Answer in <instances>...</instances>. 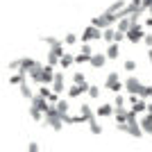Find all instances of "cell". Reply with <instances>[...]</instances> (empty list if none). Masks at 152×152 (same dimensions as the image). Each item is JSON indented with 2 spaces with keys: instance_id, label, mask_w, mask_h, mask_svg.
I'll use <instances>...</instances> for the list:
<instances>
[{
  "instance_id": "cell-1",
  "label": "cell",
  "mask_w": 152,
  "mask_h": 152,
  "mask_svg": "<svg viewBox=\"0 0 152 152\" xmlns=\"http://www.w3.org/2000/svg\"><path fill=\"white\" fill-rule=\"evenodd\" d=\"M114 23H118V16H116V14H109V12H102L100 16H93V20H91V25L100 27V30L114 27Z\"/></svg>"
},
{
  "instance_id": "cell-2",
  "label": "cell",
  "mask_w": 152,
  "mask_h": 152,
  "mask_svg": "<svg viewBox=\"0 0 152 152\" xmlns=\"http://www.w3.org/2000/svg\"><path fill=\"white\" fill-rule=\"evenodd\" d=\"M39 61L32 57H20V59H14V61H9V70H30V68H37Z\"/></svg>"
},
{
  "instance_id": "cell-3",
  "label": "cell",
  "mask_w": 152,
  "mask_h": 152,
  "mask_svg": "<svg viewBox=\"0 0 152 152\" xmlns=\"http://www.w3.org/2000/svg\"><path fill=\"white\" fill-rule=\"evenodd\" d=\"M123 84H125V91H127L129 95H136V98H141V95H143V89H145V84H141V82H139V77L129 75Z\"/></svg>"
},
{
  "instance_id": "cell-4",
  "label": "cell",
  "mask_w": 152,
  "mask_h": 152,
  "mask_svg": "<svg viewBox=\"0 0 152 152\" xmlns=\"http://www.w3.org/2000/svg\"><path fill=\"white\" fill-rule=\"evenodd\" d=\"M43 118H45V125H50L52 129H55V132H59V129L64 127V121H61V116H59V111H57L55 107H50V109H48Z\"/></svg>"
},
{
  "instance_id": "cell-5",
  "label": "cell",
  "mask_w": 152,
  "mask_h": 152,
  "mask_svg": "<svg viewBox=\"0 0 152 152\" xmlns=\"http://www.w3.org/2000/svg\"><path fill=\"white\" fill-rule=\"evenodd\" d=\"M127 134L134 136V139H141V136H143V129H141V125H139V118H136V114H134L132 109H129V116H127Z\"/></svg>"
},
{
  "instance_id": "cell-6",
  "label": "cell",
  "mask_w": 152,
  "mask_h": 152,
  "mask_svg": "<svg viewBox=\"0 0 152 152\" xmlns=\"http://www.w3.org/2000/svg\"><path fill=\"white\" fill-rule=\"evenodd\" d=\"M55 73L57 70L52 68V66H41V70H39V82H41V86H50L52 84V80H55Z\"/></svg>"
},
{
  "instance_id": "cell-7",
  "label": "cell",
  "mask_w": 152,
  "mask_h": 152,
  "mask_svg": "<svg viewBox=\"0 0 152 152\" xmlns=\"http://www.w3.org/2000/svg\"><path fill=\"white\" fill-rule=\"evenodd\" d=\"M100 39H102V30H100V27H95V25L84 27V32H82V43H91V41H100Z\"/></svg>"
},
{
  "instance_id": "cell-8",
  "label": "cell",
  "mask_w": 152,
  "mask_h": 152,
  "mask_svg": "<svg viewBox=\"0 0 152 152\" xmlns=\"http://www.w3.org/2000/svg\"><path fill=\"white\" fill-rule=\"evenodd\" d=\"M143 37H145V32H143V25H132L129 27V32L125 34L127 41H132V43H139V41H143Z\"/></svg>"
},
{
  "instance_id": "cell-9",
  "label": "cell",
  "mask_w": 152,
  "mask_h": 152,
  "mask_svg": "<svg viewBox=\"0 0 152 152\" xmlns=\"http://www.w3.org/2000/svg\"><path fill=\"white\" fill-rule=\"evenodd\" d=\"M129 104H132V111H134L136 116H139V114H145V111H148V102L143 100V98L129 95Z\"/></svg>"
},
{
  "instance_id": "cell-10",
  "label": "cell",
  "mask_w": 152,
  "mask_h": 152,
  "mask_svg": "<svg viewBox=\"0 0 152 152\" xmlns=\"http://www.w3.org/2000/svg\"><path fill=\"white\" fill-rule=\"evenodd\" d=\"M50 89H52V93H57V95L64 93V73H59V70L55 73V80H52Z\"/></svg>"
},
{
  "instance_id": "cell-11",
  "label": "cell",
  "mask_w": 152,
  "mask_h": 152,
  "mask_svg": "<svg viewBox=\"0 0 152 152\" xmlns=\"http://www.w3.org/2000/svg\"><path fill=\"white\" fill-rule=\"evenodd\" d=\"M32 107H37L39 111L45 116V111L50 109V102L45 100V98H41V95H34V98H32Z\"/></svg>"
},
{
  "instance_id": "cell-12",
  "label": "cell",
  "mask_w": 152,
  "mask_h": 152,
  "mask_svg": "<svg viewBox=\"0 0 152 152\" xmlns=\"http://www.w3.org/2000/svg\"><path fill=\"white\" fill-rule=\"evenodd\" d=\"M89 86H91V84H80V86H77V84H73V86L68 89V98L73 100V98H80L82 93H89Z\"/></svg>"
},
{
  "instance_id": "cell-13",
  "label": "cell",
  "mask_w": 152,
  "mask_h": 152,
  "mask_svg": "<svg viewBox=\"0 0 152 152\" xmlns=\"http://www.w3.org/2000/svg\"><path fill=\"white\" fill-rule=\"evenodd\" d=\"M139 125H141V129H143V134H150L152 136V114H143L139 118Z\"/></svg>"
},
{
  "instance_id": "cell-14",
  "label": "cell",
  "mask_w": 152,
  "mask_h": 152,
  "mask_svg": "<svg viewBox=\"0 0 152 152\" xmlns=\"http://www.w3.org/2000/svg\"><path fill=\"white\" fill-rule=\"evenodd\" d=\"M91 68H102L104 64H107V55H102V52H93V57H91Z\"/></svg>"
},
{
  "instance_id": "cell-15",
  "label": "cell",
  "mask_w": 152,
  "mask_h": 152,
  "mask_svg": "<svg viewBox=\"0 0 152 152\" xmlns=\"http://www.w3.org/2000/svg\"><path fill=\"white\" fill-rule=\"evenodd\" d=\"M77 116L82 118V123H84V121L89 123L91 118H95V111L91 109V104H82V107H80V114H77Z\"/></svg>"
},
{
  "instance_id": "cell-16",
  "label": "cell",
  "mask_w": 152,
  "mask_h": 152,
  "mask_svg": "<svg viewBox=\"0 0 152 152\" xmlns=\"http://www.w3.org/2000/svg\"><path fill=\"white\" fill-rule=\"evenodd\" d=\"M95 116H98V118H109V116H114V104H100V107L95 109Z\"/></svg>"
},
{
  "instance_id": "cell-17",
  "label": "cell",
  "mask_w": 152,
  "mask_h": 152,
  "mask_svg": "<svg viewBox=\"0 0 152 152\" xmlns=\"http://www.w3.org/2000/svg\"><path fill=\"white\" fill-rule=\"evenodd\" d=\"M59 66H61V68H70V66H75V55H73V52H64V57L59 59Z\"/></svg>"
},
{
  "instance_id": "cell-18",
  "label": "cell",
  "mask_w": 152,
  "mask_h": 152,
  "mask_svg": "<svg viewBox=\"0 0 152 152\" xmlns=\"http://www.w3.org/2000/svg\"><path fill=\"white\" fill-rule=\"evenodd\" d=\"M114 116H116V123H118V125H125L127 123V116H129V109H114Z\"/></svg>"
},
{
  "instance_id": "cell-19",
  "label": "cell",
  "mask_w": 152,
  "mask_h": 152,
  "mask_svg": "<svg viewBox=\"0 0 152 152\" xmlns=\"http://www.w3.org/2000/svg\"><path fill=\"white\" fill-rule=\"evenodd\" d=\"M104 55H107V59H118V55H121V48H118V43H109Z\"/></svg>"
},
{
  "instance_id": "cell-20",
  "label": "cell",
  "mask_w": 152,
  "mask_h": 152,
  "mask_svg": "<svg viewBox=\"0 0 152 152\" xmlns=\"http://www.w3.org/2000/svg\"><path fill=\"white\" fill-rule=\"evenodd\" d=\"M55 109L59 111V116H66V114H68V109H70V104H68V100H66V98H61V100L55 104Z\"/></svg>"
},
{
  "instance_id": "cell-21",
  "label": "cell",
  "mask_w": 152,
  "mask_h": 152,
  "mask_svg": "<svg viewBox=\"0 0 152 152\" xmlns=\"http://www.w3.org/2000/svg\"><path fill=\"white\" fill-rule=\"evenodd\" d=\"M125 5H127L125 0H116V2H111V5H109L107 12H109V14H118L121 9H125Z\"/></svg>"
},
{
  "instance_id": "cell-22",
  "label": "cell",
  "mask_w": 152,
  "mask_h": 152,
  "mask_svg": "<svg viewBox=\"0 0 152 152\" xmlns=\"http://www.w3.org/2000/svg\"><path fill=\"white\" fill-rule=\"evenodd\" d=\"M102 39H104L107 43H114V41H116V30H114V27H107V30H102Z\"/></svg>"
},
{
  "instance_id": "cell-23",
  "label": "cell",
  "mask_w": 152,
  "mask_h": 152,
  "mask_svg": "<svg viewBox=\"0 0 152 152\" xmlns=\"http://www.w3.org/2000/svg\"><path fill=\"white\" fill-rule=\"evenodd\" d=\"M25 75H27L25 70H18L16 75H12V77H9V82H12V84H18V86H20L23 82H27V80H25Z\"/></svg>"
},
{
  "instance_id": "cell-24",
  "label": "cell",
  "mask_w": 152,
  "mask_h": 152,
  "mask_svg": "<svg viewBox=\"0 0 152 152\" xmlns=\"http://www.w3.org/2000/svg\"><path fill=\"white\" fill-rule=\"evenodd\" d=\"M129 27H132V20H129V18H121V20H118V30H116V32L127 34V32H129Z\"/></svg>"
},
{
  "instance_id": "cell-25",
  "label": "cell",
  "mask_w": 152,
  "mask_h": 152,
  "mask_svg": "<svg viewBox=\"0 0 152 152\" xmlns=\"http://www.w3.org/2000/svg\"><path fill=\"white\" fill-rule=\"evenodd\" d=\"M116 82H118V73H116V70H111V73L107 75V80H104V89H111Z\"/></svg>"
},
{
  "instance_id": "cell-26",
  "label": "cell",
  "mask_w": 152,
  "mask_h": 152,
  "mask_svg": "<svg viewBox=\"0 0 152 152\" xmlns=\"http://www.w3.org/2000/svg\"><path fill=\"white\" fill-rule=\"evenodd\" d=\"M20 95H23V98H27V100H32V98H34V93H32V89H30V84H27V82L20 84Z\"/></svg>"
},
{
  "instance_id": "cell-27",
  "label": "cell",
  "mask_w": 152,
  "mask_h": 152,
  "mask_svg": "<svg viewBox=\"0 0 152 152\" xmlns=\"http://www.w3.org/2000/svg\"><path fill=\"white\" fill-rule=\"evenodd\" d=\"M89 125H91V132H93V134H102V125H100V121H98V116L91 118Z\"/></svg>"
},
{
  "instance_id": "cell-28",
  "label": "cell",
  "mask_w": 152,
  "mask_h": 152,
  "mask_svg": "<svg viewBox=\"0 0 152 152\" xmlns=\"http://www.w3.org/2000/svg\"><path fill=\"white\" fill-rule=\"evenodd\" d=\"M77 39H80V37H77V34H73V32H68V34H66V37H64L61 41H64V45H75V43H77Z\"/></svg>"
},
{
  "instance_id": "cell-29",
  "label": "cell",
  "mask_w": 152,
  "mask_h": 152,
  "mask_svg": "<svg viewBox=\"0 0 152 152\" xmlns=\"http://www.w3.org/2000/svg\"><path fill=\"white\" fill-rule=\"evenodd\" d=\"M41 41H43V43H48V45H50V48H55V45L64 43L61 39H57V37H41Z\"/></svg>"
},
{
  "instance_id": "cell-30",
  "label": "cell",
  "mask_w": 152,
  "mask_h": 152,
  "mask_svg": "<svg viewBox=\"0 0 152 152\" xmlns=\"http://www.w3.org/2000/svg\"><path fill=\"white\" fill-rule=\"evenodd\" d=\"M73 84H77V86H80V84H86V77H84V73L75 70V73H73Z\"/></svg>"
},
{
  "instance_id": "cell-31",
  "label": "cell",
  "mask_w": 152,
  "mask_h": 152,
  "mask_svg": "<svg viewBox=\"0 0 152 152\" xmlns=\"http://www.w3.org/2000/svg\"><path fill=\"white\" fill-rule=\"evenodd\" d=\"M39 70H41V64H39L37 68H30V70H27V75L32 77V82H34V84H41V82H39Z\"/></svg>"
},
{
  "instance_id": "cell-32",
  "label": "cell",
  "mask_w": 152,
  "mask_h": 152,
  "mask_svg": "<svg viewBox=\"0 0 152 152\" xmlns=\"http://www.w3.org/2000/svg\"><path fill=\"white\" fill-rule=\"evenodd\" d=\"M30 116H32V121H43V114H41V111H39L37 107H30Z\"/></svg>"
},
{
  "instance_id": "cell-33",
  "label": "cell",
  "mask_w": 152,
  "mask_h": 152,
  "mask_svg": "<svg viewBox=\"0 0 152 152\" xmlns=\"http://www.w3.org/2000/svg\"><path fill=\"white\" fill-rule=\"evenodd\" d=\"M123 107H125V98L118 93V95H116V100H114V109H123Z\"/></svg>"
},
{
  "instance_id": "cell-34",
  "label": "cell",
  "mask_w": 152,
  "mask_h": 152,
  "mask_svg": "<svg viewBox=\"0 0 152 152\" xmlns=\"http://www.w3.org/2000/svg\"><path fill=\"white\" fill-rule=\"evenodd\" d=\"M89 98L98 100V98H100V86H89Z\"/></svg>"
},
{
  "instance_id": "cell-35",
  "label": "cell",
  "mask_w": 152,
  "mask_h": 152,
  "mask_svg": "<svg viewBox=\"0 0 152 152\" xmlns=\"http://www.w3.org/2000/svg\"><path fill=\"white\" fill-rule=\"evenodd\" d=\"M123 68H125V70H129V73H132V70H136V61H134V59H127V61L123 64Z\"/></svg>"
},
{
  "instance_id": "cell-36",
  "label": "cell",
  "mask_w": 152,
  "mask_h": 152,
  "mask_svg": "<svg viewBox=\"0 0 152 152\" xmlns=\"http://www.w3.org/2000/svg\"><path fill=\"white\" fill-rule=\"evenodd\" d=\"M50 93H52V89H50V86H41L37 95H41V98H45V100H48V95H50Z\"/></svg>"
},
{
  "instance_id": "cell-37",
  "label": "cell",
  "mask_w": 152,
  "mask_h": 152,
  "mask_svg": "<svg viewBox=\"0 0 152 152\" xmlns=\"http://www.w3.org/2000/svg\"><path fill=\"white\" fill-rule=\"evenodd\" d=\"M143 100H152V86H145L143 89V95H141Z\"/></svg>"
},
{
  "instance_id": "cell-38",
  "label": "cell",
  "mask_w": 152,
  "mask_h": 152,
  "mask_svg": "<svg viewBox=\"0 0 152 152\" xmlns=\"http://www.w3.org/2000/svg\"><path fill=\"white\" fill-rule=\"evenodd\" d=\"M143 43H145L148 48H152V34H145V37H143Z\"/></svg>"
},
{
  "instance_id": "cell-39",
  "label": "cell",
  "mask_w": 152,
  "mask_h": 152,
  "mask_svg": "<svg viewBox=\"0 0 152 152\" xmlns=\"http://www.w3.org/2000/svg\"><path fill=\"white\" fill-rule=\"evenodd\" d=\"M27 152H41L37 143H27Z\"/></svg>"
},
{
  "instance_id": "cell-40",
  "label": "cell",
  "mask_w": 152,
  "mask_h": 152,
  "mask_svg": "<svg viewBox=\"0 0 152 152\" xmlns=\"http://www.w3.org/2000/svg\"><path fill=\"white\" fill-rule=\"evenodd\" d=\"M123 39H125V34H123V32H116V41H114V43H121Z\"/></svg>"
},
{
  "instance_id": "cell-41",
  "label": "cell",
  "mask_w": 152,
  "mask_h": 152,
  "mask_svg": "<svg viewBox=\"0 0 152 152\" xmlns=\"http://www.w3.org/2000/svg\"><path fill=\"white\" fill-rule=\"evenodd\" d=\"M148 61L152 64V48H148Z\"/></svg>"
},
{
  "instance_id": "cell-42",
  "label": "cell",
  "mask_w": 152,
  "mask_h": 152,
  "mask_svg": "<svg viewBox=\"0 0 152 152\" xmlns=\"http://www.w3.org/2000/svg\"><path fill=\"white\" fill-rule=\"evenodd\" d=\"M145 25H148V27H152V16H148V18H145Z\"/></svg>"
},
{
  "instance_id": "cell-43",
  "label": "cell",
  "mask_w": 152,
  "mask_h": 152,
  "mask_svg": "<svg viewBox=\"0 0 152 152\" xmlns=\"http://www.w3.org/2000/svg\"><path fill=\"white\" fill-rule=\"evenodd\" d=\"M148 12H150V16H152V7H150V9H148Z\"/></svg>"
}]
</instances>
